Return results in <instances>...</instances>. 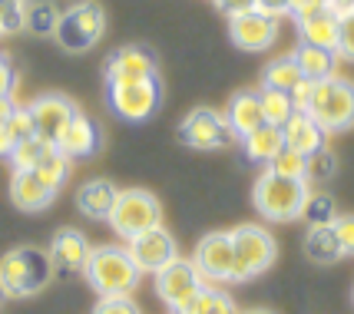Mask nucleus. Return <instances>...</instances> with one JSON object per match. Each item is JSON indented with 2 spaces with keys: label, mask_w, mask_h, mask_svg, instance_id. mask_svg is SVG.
Instances as JSON below:
<instances>
[{
  "label": "nucleus",
  "mask_w": 354,
  "mask_h": 314,
  "mask_svg": "<svg viewBox=\"0 0 354 314\" xmlns=\"http://www.w3.org/2000/svg\"><path fill=\"white\" fill-rule=\"evenodd\" d=\"M53 262L50 251L24 245V248H10L0 258V295L3 298H27L44 291L50 278H53Z\"/></svg>",
  "instance_id": "2"
},
{
  "label": "nucleus",
  "mask_w": 354,
  "mask_h": 314,
  "mask_svg": "<svg viewBox=\"0 0 354 314\" xmlns=\"http://www.w3.org/2000/svg\"><path fill=\"white\" fill-rule=\"evenodd\" d=\"M298 40L311 43V47L335 50L338 47V10L335 7H324L318 14L298 20Z\"/></svg>",
  "instance_id": "20"
},
{
  "label": "nucleus",
  "mask_w": 354,
  "mask_h": 314,
  "mask_svg": "<svg viewBox=\"0 0 354 314\" xmlns=\"http://www.w3.org/2000/svg\"><path fill=\"white\" fill-rule=\"evenodd\" d=\"M335 173H338V159H335V153L318 149L315 156H308V186L311 182H315V186H322V182H328Z\"/></svg>",
  "instance_id": "35"
},
{
  "label": "nucleus",
  "mask_w": 354,
  "mask_h": 314,
  "mask_svg": "<svg viewBox=\"0 0 354 314\" xmlns=\"http://www.w3.org/2000/svg\"><path fill=\"white\" fill-rule=\"evenodd\" d=\"M60 23V10L53 0H30L27 7V30L37 33V37H53Z\"/></svg>",
  "instance_id": "31"
},
{
  "label": "nucleus",
  "mask_w": 354,
  "mask_h": 314,
  "mask_svg": "<svg viewBox=\"0 0 354 314\" xmlns=\"http://www.w3.org/2000/svg\"><path fill=\"white\" fill-rule=\"evenodd\" d=\"M129 255H133V262H136V268L142 275H156V271H162V268L169 265L172 258H179L176 238L162 225H156L149 232L129 238Z\"/></svg>",
  "instance_id": "14"
},
{
  "label": "nucleus",
  "mask_w": 354,
  "mask_h": 314,
  "mask_svg": "<svg viewBox=\"0 0 354 314\" xmlns=\"http://www.w3.org/2000/svg\"><path fill=\"white\" fill-rule=\"evenodd\" d=\"M259 99H262V116H265V123H272V126H285V123H288V116L295 112L292 96L281 93V90L262 86V90H259Z\"/></svg>",
  "instance_id": "32"
},
{
  "label": "nucleus",
  "mask_w": 354,
  "mask_h": 314,
  "mask_svg": "<svg viewBox=\"0 0 354 314\" xmlns=\"http://www.w3.org/2000/svg\"><path fill=\"white\" fill-rule=\"evenodd\" d=\"M179 139L189 149H199V153H212V149H225L235 142L229 123H225V112L199 106V110L185 112V119L179 123Z\"/></svg>",
  "instance_id": "10"
},
{
  "label": "nucleus",
  "mask_w": 354,
  "mask_h": 314,
  "mask_svg": "<svg viewBox=\"0 0 354 314\" xmlns=\"http://www.w3.org/2000/svg\"><path fill=\"white\" fill-rule=\"evenodd\" d=\"M225 123H229L235 139H245L248 133H255V129L265 123L259 90H242V93L232 96L229 106H225Z\"/></svg>",
  "instance_id": "19"
},
{
  "label": "nucleus",
  "mask_w": 354,
  "mask_h": 314,
  "mask_svg": "<svg viewBox=\"0 0 354 314\" xmlns=\"http://www.w3.org/2000/svg\"><path fill=\"white\" fill-rule=\"evenodd\" d=\"M351 301H354V284H351Z\"/></svg>",
  "instance_id": "48"
},
{
  "label": "nucleus",
  "mask_w": 354,
  "mask_h": 314,
  "mask_svg": "<svg viewBox=\"0 0 354 314\" xmlns=\"http://www.w3.org/2000/svg\"><path fill=\"white\" fill-rule=\"evenodd\" d=\"M311 90H315V79H301L292 93H288V96H292V106H295V110H308Z\"/></svg>",
  "instance_id": "44"
},
{
  "label": "nucleus",
  "mask_w": 354,
  "mask_h": 314,
  "mask_svg": "<svg viewBox=\"0 0 354 314\" xmlns=\"http://www.w3.org/2000/svg\"><path fill=\"white\" fill-rule=\"evenodd\" d=\"M324 133H344L354 126V83L344 77H328V79H315V90H311V103L308 110Z\"/></svg>",
  "instance_id": "4"
},
{
  "label": "nucleus",
  "mask_w": 354,
  "mask_h": 314,
  "mask_svg": "<svg viewBox=\"0 0 354 314\" xmlns=\"http://www.w3.org/2000/svg\"><path fill=\"white\" fill-rule=\"evenodd\" d=\"M103 33H106V10L96 0H80L60 14L53 40L66 53H86L103 40Z\"/></svg>",
  "instance_id": "5"
},
{
  "label": "nucleus",
  "mask_w": 354,
  "mask_h": 314,
  "mask_svg": "<svg viewBox=\"0 0 354 314\" xmlns=\"http://www.w3.org/2000/svg\"><path fill=\"white\" fill-rule=\"evenodd\" d=\"M14 106H17L14 99H0V156H7V153L14 149V139H10V133H7V116H10Z\"/></svg>",
  "instance_id": "41"
},
{
  "label": "nucleus",
  "mask_w": 354,
  "mask_h": 314,
  "mask_svg": "<svg viewBox=\"0 0 354 314\" xmlns=\"http://www.w3.org/2000/svg\"><path fill=\"white\" fill-rule=\"evenodd\" d=\"M311 186L305 179H288V175H278L272 169H265L255 186H252V202L255 212L265 222H275V225H288V222L301 219V208L308 199Z\"/></svg>",
  "instance_id": "1"
},
{
  "label": "nucleus",
  "mask_w": 354,
  "mask_h": 314,
  "mask_svg": "<svg viewBox=\"0 0 354 314\" xmlns=\"http://www.w3.org/2000/svg\"><path fill=\"white\" fill-rule=\"evenodd\" d=\"M0 60H3V53H0Z\"/></svg>",
  "instance_id": "50"
},
{
  "label": "nucleus",
  "mask_w": 354,
  "mask_h": 314,
  "mask_svg": "<svg viewBox=\"0 0 354 314\" xmlns=\"http://www.w3.org/2000/svg\"><path fill=\"white\" fill-rule=\"evenodd\" d=\"M70 169H73V159L53 146V149L37 162V169H33V173H37V179H40L50 192H60V188L66 186V179H70Z\"/></svg>",
  "instance_id": "27"
},
{
  "label": "nucleus",
  "mask_w": 354,
  "mask_h": 314,
  "mask_svg": "<svg viewBox=\"0 0 354 314\" xmlns=\"http://www.w3.org/2000/svg\"><path fill=\"white\" fill-rule=\"evenodd\" d=\"M106 86L113 83H133V79L159 77V63H156L149 47H120L106 60Z\"/></svg>",
  "instance_id": "15"
},
{
  "label": "nucleus",
  "mask_w": 354,
  "mask_h": 314,
  "mask_svg": "<svg viewBox=\"0 0 354 314\" xmlns=\"http://www.w3.org/2000/svg\"><path fill=\"white\" fill-rule=\"evenodd\" d=\"M77 110H80L77 103H73L70 96H63V93L37 96V99L30 103V116H33V129H37V136L46 139L50 146H57L60 136L66 133L70 119L77 116Z\"/></svg>",
  "instance_id": "13"
},
{
  "label": "nucleus",
  "mask_w": 354,
  "mask_h": 314,
  "mask_svg": "<svg viewBox=\"0 0 354 314\" xmlns=\"http://www.w3.org/2000/svg\"><path fill=\"white\" fill-rule=\"evenodd\" d=\"M93 314H142L139 304L129 295H109V298H100Z\"/></svg>",
  "instance_id": "38"
},
{
  "label": "nucleus",
  "mask_w": 354,
  "mask_h": 314,
  "mask_svg": "<svg viewBox=\"0 0 354 314\" xmlns=\"http://www.w3.org/2000/svg\"><path fill=\"white\" fill-rule=\"evenodd\" d=\"M100 146H103V133H100L96 119L86 116L83 110H77V116L70 119L66 133H63L60 142H57V149L66 153L70 159H90L100 153Z\"/></svg>",
  "instance_id": "16"
},
{
  "label": "nucleus",
  "mask_w": 354,
  "mask_h": 314,
  "mask_svg": "<svg viewBox=\"0 0 354 314\" xmlns=\"http://www.w3.org/2000/svg\"><path fill=\"white\" fill-rule=\"evenodd\" d=\"M301 79H305V73H301V66L295 60V53H288V57H275V60L265 66L262 86H272V90H281V93H292Z\"/></svg>",
  "instance_id": "26"
},
{
  "label": "nucleus",
  "mask_w": 354,
  "mask_h": 314,
  "mask_svg": "<svg viewBox=\"0 0 354 314\" xmlns=\"http://www.w3.org/2000/svg\"><path fill=\"white\" fill-rule=\"evenodd\" d=\"M268 169L278 175H288V179H305L308 182V156H301L298 149H288V146L268 162Z\"/></svg>",
  "instance_id": "33"
},
{
  "label": "nucleus",
  "mask_w": 354,
  "mask_h": 314,
  "mask_svg": "<svg viewBox=\"0 0 354 314\" xmlns=\"http://www.w3.org/2000/svg\"><path fill=\"white\" fill-rule=\"evenodd\" d=\"M90 242L83 232L77 228H60L57 235H53V245H50V262L57 271L63 275H80L83 268H86V258H90Z\"/></svg>",
  "instance_id": "17"
},
{
  "label": "nucleus",
  "mask_w": 354,
  "mask_h": 314,
  "mask_svg": "<svg viewBox=\"0 0 354 314\" xmlns=\"http://www.w3.org/2000/svg\"><path fill=\"white\" fill-rule=\"evenodd\" d=\"M255 10H262V14H268V17H285L288 10H292V0H259V7Z\"/></svg>",
  "instance_id": "45"
},
{
  "label": "nucleus",
  "mask_w": 354,
  "mask_h": 314,
  "mask_svg": "<svg viewBox=\"0 0 354 314\" xmlns=\"http://www.w3.org/2000/svg\"><path fill=\"white\" fill-rule=\"evenodd\" d=\"M245 314H272V311H245Z\"/></svg>",
  "instance_id": "47"
},
{
  "label": "nucleus",
  "mask_w": 354,
  "mask_h": 314,
  "mask_svg": "<svg viewBox=\"0 0 354 314\" xmlns=\"http://www.w3.org/2000/svg\"><path fill=\"white\" fill-rule=\"evenodd\" d=\"M50 149H53V146H50L46 139H40V136H27V139L14 142V149L7 153V159H10L14 173H33L37 162H40Z\"/></svg>",
  "instance_id": "29"
},
{
  "label": "nucleus",
  "mask_w": 354,
  "mask_h": 314,
  "mask_svg": "<svg viewBox=\"0 0 354 314\" xmlns=\"http://www.w3.org/2000/svg\"><path fill=\"white\" fill-rule=\"evenodd\" d=\"M202 288L205 282H202L199 268L192 265V258H172L162 271H156V295L172 314L183 311Z\"/></svg>",
  "instance_id": "9"
},
{
  "label": "nucleus",
  "mask_w": 354,
  "mask_h": 314,
  "mask_svg": "<svg viewBox=\"0 0 354 314\" xmlns=\"http://www.w3.org/2000/svg\"><path fill=\"white\" fill-rule=\"evenodd\" d=\"M328 3H331V7H335V10H348V7H354V0H328Z\"/></svg>",
  "instance_id": "46"
},
{
  "label": "nucleus",
  "mask_w": 354,
  "mask_h": 314,
  "mask_svg": "<svg viewBox=\"0 0 354 314\" xmlns=\"http://www.w3.org/2000/svg\"><path fill=\"white\" fill-rule=\"evenodd\" d=\"M0 33H3V23H0Z\"/></svg>",
  "instance_id": "49"
},
{
  "label": "nucleus",
  "mask_w": 354,
  "mask_h": 314,
  "mask_svg": "<svg viewBox=\"0 0 354 314\" xmlns=\"http://www.w3.org/2000/svg\"><path fill=\"white\" fill-rule=\"evenodd\" d=\"M53 195L57 192H50L37 179V173H14V179H10V202L20 212H44L46 205L53 202Z\"/></svg>",
  "instance_id": "21"
},
{
  "label": "nucleus",
  "mask_w": 354,
  "mask_h": 314,
  "mask_svg": "<svg viewBox=\"0 0 354 314\" xmlns=\"http://www.w3.org/2000/svg\"><path fill=\"white\" fill-rule=\"evenodd\" d=\"M232 251H235V282H252L275 265L278 245L265 225H239L232 228Z\"/></svg>",
  "instance_id": "6"
},
{
  "label": "nucleus",
  "mask_w": 354,
  "mask_h": 314,
  "mask_svg": "<svg viewBox=\"0 0 354 314\" xmlns=\"http://www.w3.org/2000/svg\"><path fill=\"white\" fill-rule=\"evenodd\" d=\"M335 235L341 242L344 258H354V215H338L335 219Z\"/></svg>",
  "instance_id": "39"
},
{
  "label": "nucleus",
  "mask_w": 354,
  "mask_h": 314,
  "mask_svg": "<svg viewBox=\"0 0 354 314\" xmlns=\"http://www.w3.org/2000/svg\"><path fill=\"white\" fill-rule=\"evenodd\" d=\"M281 133H285V146L298 149L301 156H315L318 149H324V139H328V133L318 126V119L305 110H295L288 116V123L281 126Z\"/></svg>",
  "instance_id": "18"
},
{
  "label": "nucleus",
  "mask_w": 354,
  "mask_h": 314,
  "mask_svg": "<svg viewBox=\"0 0 354 314\" xmlns=\"http://www.w3.org/2000/svg\"><path fill=\"white\" fill-rule=\"evenodd\" d=\"M162 103V83L159 77L133 79V83H113L109 86V110L126 123H142L149 119Z\"/></svg>",
  "instance_id": "8"
},
{
  "label": "nucleus",
  "mask_w": 354,
  "mask_h": 314,
  "mask_svg": "<svg viewBox=\"0 0 354 314\" xmlns=\"http://www.w3.org/2000/svg\"><path fill=\"white\" fill-rule=\"evenodd\" d=\"M116 195H120V188L113 186L109 179H93V182H86V186L77 192V208L86 219H96V222L109 219Z\"/></svg>",
  "instance_id": "22"
},
{
  "label": "nucleus",
  "mask_w": 354,
  "mask_h": 314,
  "mask_svg": "<svg viewBox=\"0 0 354 314\" xmlns=\"http://www.w3.org/2000/svg\"><path fill=\"white\" fill-rule=\"evenodd\" d=\"M212 3H216L225 17L245 14V10H255V7H259V0H212Z\"/></svg>",
  "instance_id": "43"
},
{
  "label": "nucleus",
  "mask_w": 354,
  "mask_h": 314,
  "mask_svg": "<svg viewBox=\"0 0 354 314\" xmlns=\"http://www.w3.org/2000/svg\"><path fill=\"white\" fill-rule=\"evenodd\" d=\"M179 314H242V311H239V304H235L225 291H218V288H202L199 295L189 301Z\"/></svg>",
  "instance_id": "30"
},
{
  "label": "nucleus",
  "mask_w": 354,
  "mask_h": 314,
  "mask_svg": "<svg viewBox=\"0 0 354 314\" xmlns=\"http://www.w3.org/2000/svg\"><path fill=\"white\" fill-rule=\"evenodd\" d=\"M324 7H331V3H328V0H292V10H288V14H292L295 20H305V17L318 14Z\"/></svg>",
  "instance_id": "42"
},
{
  "label": "nucleus",
  "mask_w": 354,
  "mask_h": 314,
  "mask_svg": "<svg viewBox=\"0 0 354 314\" xmlns=\"http://www.w3.org/2000/svg\"><path fill=\"white\" fill-rule=\"evenodd\" d=\"M229 37L232 43L245 53H265L278 40V20L262 10H245V14L229 17Z\"/></svg>",
  "instance_id": "12"
},
{
  "label": "nucleus",
  "mask_w": 354,
  "mask_h": 314,
  "mask_svg": "<svg viewBox=\"0 0 354 314\" xmlns=\"http://www.w3.org/2000/svg\"><path fill=\"white\" fill-rule=\"evenodd\" d=\"M7 133H10V139L14 142L27 139V136H37L30 106H14V110H10V116H7Z\"/></svg>",
  "instance_id": "37"
},
{
  "label": "nucleus",
  "mask_w": 354,
  "mask_h": 314,
  "mask_svg": "<svg viewBox=\"0 0 354 314\" xmlns=\"http://www.w3.org/2000/svg\"><path fill=\"white\" fill-rule=\"evenodd\" d=\"M192 265L199 268L202 282L229 284L235 282V251H232V232H209L199 238Z\"/></svg>",
  "instance_id": "11"
},
{
  "label": "nucleus",
  "mask_w": 354,
  "mask_h": 314,
  "mask_svg": "<svg viewBox=\"0 0 354 314\" xmlns=\"http://www.w3.org/2000/svg\"><path fill=\"white\" fill-rule=\"evenodd\" d=\"M83 278L90 282V288L100 298H109V295H133L139 278H142V271L136 268L129 248L100 245V248L90 251L86 268H83Z\"/></svg>",
  "instance_id": "3"
},
{
  "label": "nucleus",
  "mask_w": 354,
  "mask_h": 314,
  "mask_svg": "<svg viewBox=\"0 0 354 314\" xmlns=\"http://www.w3.org/2000/svg\"><path fill=\"white\" fill-rule=\"evenodd\" d=\"M106 222L120 238H136L156 225H162V205L146 188H120Z\"/></svg>",
  "instance_id": "7"
},
{
  "label": "nucleus",
  "mask_w": 354,
  "mask_h": 314,
  "mask_svg": "<svg viewBox=\"0 0 354 314\" xmlns=\"http://www.w3.org/2000/svg\"><path fill=\"white\" fill-rule=\"evenodd\" d=\"M242 149H245V159L248 162H259V166H268L272 159L285 149V133L281 126H272V123H262L255 133H248L242 139Z\"/></svg>",
  "instance_id": "23"
},
{
  "label": "nucleus",
  "mask_w": 354,
  "mask_h": 314,
  "mask_svg": "<svg viewBox=\"0 0 354 314\" xmlns=\"http://www.w3.org/2000/svg\"><path fill=\"white\" fill-rule=\"evenodd\" d=\"M295 60H298V66H301L305 79H328V77H335V70H338V60H341V57L335 53V50L301 43V47L295 50Z\"/></svg>",
  "instance_id": "25"
},
{
  "label": "nucleus",
  "mask_w": 354,
  "mask_h": 314,
  "mask_svg": "<svg viewBox=\"0 0 354 314\" xmlns=\"http://www.w3.org/2000/svg\"><path fill=\"white\" fill-rule=\"evenodd\" d=\"M27 7H30V0H0V23H3V33L27 30Z\"/></svg>",
  "instance_id": "34"
},
{
  "label": "nucleus",
  "mask_w": 354,
  "mask_h": 314,
  "mask_svg": "<svg viewBox=\"0 0 354 314\" xmlns=\"http://www.w3.org/2000/svg\"><path fill=\"white\" fill-rule=\"evenodd\" d=\"M14 90H17V70H14V63L7 60H0V99H14Z\"/></svg>",
  "instance_id": "40"
},
{
  "label": "nucleus",
  "mask_w": 354,
  "mask_h": 314,
  "mask_svg": "<svg viewBox=\"0 0 354 314\" xmlns=\"http://www.w3.org/2000/svg\"><path fill=\"white\" fill-rule=\"evenodd\" d=\"M301 219L308 222V228H322V225H335L338 219V202L328 188H311L305 208H301Z\"/></svg>",
  "instance_id": "28"
},
{
  "label": "nucleus",
  "mask_w": 354,
  "mask_h": 314,
  "mask_svg": "<svg viewBox=\"0 0 354 314\" xmlns=\"http://www.w3.org/2000/svg\"><path fill=\"white\" fill-rule=\"evenodd\" d=\"M305 255H308V262H315V265H335V262H341L344 251H341V242L335 235V225L308 228V235H305Z\"/></svg>",
  "instance_id": "24"
},
{
  "label": "nucleus",
  "mask_w": 354,
  "mask_h": 314,
  "mask_svg": "<svg viewBox=\"0 0 354 314\" xmlns=\"http://www.w3.org/2000/svg\"><path fill=\"white\" fill-rule=\"evenodd\" d=\"M341 60L354 63V7L338 14V47H335Z\"/></svg>",
  "instance_id": "36"
}]
</instances>
